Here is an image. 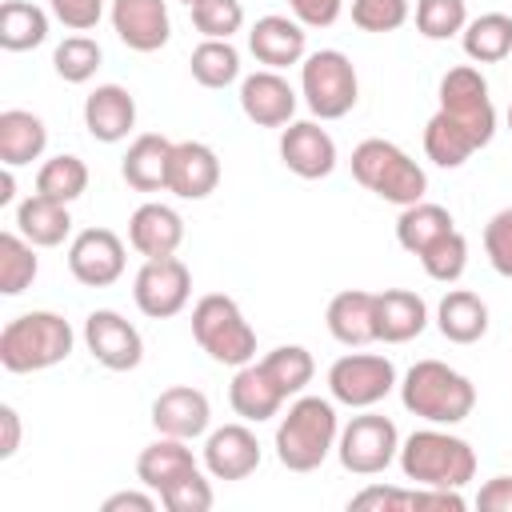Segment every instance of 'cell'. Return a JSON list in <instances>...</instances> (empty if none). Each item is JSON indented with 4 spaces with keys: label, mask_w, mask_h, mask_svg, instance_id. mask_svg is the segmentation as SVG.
Masks as SVG:
<instances>
[{
    "label": "cell",
    "mask_w": 512,
    "mask_h": 512,
    "mask_svg": "<svg viewBox=\"0 0 512 512\" xmlns=\"http://www.w3.org/2000/svg\"><path fill=\"white\" fill-rule=\"evenodd\" d=\"M400 400L412 416L428 424H460L476 408V388L464 372L440 364V360H416L404 372Z\"/></svg>",
    "instance_id": "6da1fadb"
},
{
    "label": "cell",
    "mask_w": 512,
    "mask_h": 512,
    "mask_svg": "<svg viewBox=\"0 0 512 512\" xmlns=\"http://www.w3.org/2000/svg\"><path fill=\"white\" fill-rule=\"evenodd\" d=\"M336 436H340L336 408L320 396H300L288 408V416H280L276 424V460L288 472H312L328 460Z\"/></svg>",
    "instance_id": "7a4b0ae2"
},
{
    "label": "cell",
    "mask_w": 512,
    "mask_h": 512,
    "mask_svg": "<svg viewBox=\"0 0 512 512\" xmlns=\"http://www.w3.org/2000/svg\"><path fill=\"white\" fill-rule=\"evenodd\" d=\"M400 472L420 488H464L476 476V452L452 432L420 428L400 444Z\"/></svg>",
    "instance_id": "3957f363"
},
{
    "label": "cell",
    "mask_w": 512,
    "mask_h": 512,
    "mask_svg": "<svg viewBox=\"0 0 512 512\" xmlns=\"http://www.w3.org/2000/svg\"><path fill=\"white\" fill-rule=\"evenodd\" d=\"M72 324L56 312H24L0 332V364L8 372H44L72 352Z\"/></svg>",
    "instance_id": "277c9868"
},
{
    "label": "cell",
    "mask_w": 512,
    "mask_h": 512,
    "mask_svg": "<svg viewBox=\"0 0 512 512\" xmlns=\"http://www.w3.org/2000/svg\"><path fill=\"white\" fill-rule=\"evenodd\" d=\"M352 176H356L368 192H376L380 200L400 204V208L424 200V192H428L424 168H420L404 148H396L392 140H380V136L360 140V144L352 148Z\"/></svg>",
    "instance_id": "5b68a950"
},
{
    "label": "cell",
    "mask_w": 512,
    "mask_h": 512,
    "mask_svg": "<svg viewBox=\"0 0 512 512\" xmlns=\"http://www.w3.org/2000/svg\"><path fill=\"white\" fill-rule=\"evenodd\" d=\"M192 336L216 364L244 368L256 360V332L232 296H220V292L200 296L192 308Z\"/></svg>",
    "instance_id": "8992f818"
},
{
    "label": "cell",
    "mask_w": 512,
    "mask_h": 512,
    "mask_svg": "<svg viewBox=\"0 0 512 512\" xmlns=\"http://www.w3.org/2000/svg\"><path fill=\"white\" fill-rule=\"evenodd\" d=\"M300 88H304V100L308 108L320 116V120H340L356 108V68L344 52L336 48H320L312 52L304 64H300Z\"/></svg>",
    "instance_id": "52a82bcc"
},
{
    "label": "cell",
    "mask_w": 512,
    "mask_h": 512,
    "mask_svg": "<svg viewBox=\"0 0 512 512\" xmlns=\"http://www.w3.org/2000/svg\"><path fill=\"white\" fill-rule=\"evenodd\" d=\"M336 452L352 476H376L400 456V432L388 416H352L336 440Z\"/></svg>",
    "instance_id": "ba28073f"
},
{
    "label": "cell",
    "mask_w": 512,
    "mask_h": 512,
    "mask_svg": "<svg viewBox=\"0 0 512 512\" xmlns=\"http://www.w3.org/2000/svg\"><path fill=\"white\" fill-rule=\"evenodd\" d=\"M440 112H448L460 128H468L480 140V148L496 136V108H492V96H488V80L472 64H460V68L444 72Z\"/></svg>",
    "instance_id": "9c48e42d"
},
{
    "label": "cell",
    "mask_w": 512,
    "mask_h": 512,
    "mask_svg": "<svg viewBox=\"0 0 512 512\" xmlns=\"http://www.w3.org/2000/svg\"><path fill=\"white\" fill-rule=\"evenodd\" d=\"M392 388H396V368L388 356L376 352H348L328 368V392L348 408H372Z\"/></svg>",
    "instance_id": "30bf717a"
},
{
    "label": "cell",
    "mask_w": 512,
    "mask_h": 512,
    "mask_svg": "<svg viewBox=\"0 0 512 512\" xmlns=\"http://www.w3.org/2000/svg\"><path fill=\"white\" fill-rule=\"evenodd\" d=\"M192 296V272L180 256H156V260H144V268L136 272V284H132V300L144 316L152 320H168L176 316Z\"/></svg>",
    "instance_id": "8fae6325"
},
{
    "label": "cell",
    "mask_w": 512,
    "mask_h": 512,
    "mask_svg": "<svg viewBox=\"0 0 512 512\" xmlns=\"http://www.w3.org/2000/svg\"><path fill=\"white\" fill-rule=\"evenodd\" d=\"M84 344H88V352H92L104 368H112V372H132V368L144 360V340H140V332H136L120 312H112V308L88 312V320H84Z\"/></svg>",
    "instance_id": "7c38bea8"
},
{
    "label": "cell",
    "mask_w": 512,
    "mask_h": 512,
    "mask_svg": "<svg viewBox=\"0 0 512 512\" xmlns=\"http://www.w3.org/2000/svg\"><path fill=\"white\" fill-rule=\"evenodd\" d=\"M68 272L84 288H108L124 276V244L112 228H84L68 248Z\"/></svg>",
    "instance_id": "4fadbf2b"
},
{
    "label": "cell",
    "mask_w": 512,
    "mask_h": 512,
    "mask_svg": "<svg viewBox=\"0 0 512 512\" xmlns=\"http://www.w3.org/2000/svg\"><path fill=\"white\" fill-rule=\"evenodd\" d=\"M280 160L288 172H296L300 180H320L336 168V140L312 124V120H296L280 132Z\"/></svg>",
    "instance_id": "5bb4252c"
},
{
    "label": "cell",
    "mask_w": 512,
    "mask_h": 512,
    "mask_svg": "<svg viewBox=\"0 0 512 512\" xmlns=\"http://www.w3.org/2000/svg\"><path fill=\"white\" fill-rule=\"evenodd\" d=\"M152 424L160 436H176V440H196L208 432L212 424V404L200 388H188V384H176V388H164L152 404Z\"/></svg>",
    "instance_id": "9a60e30c"
},
{
    "label": "cell",
    "mask_w": 512,
    "mask_h": 512,
    "mask_svg": "<svg viewBox=\"0 0 512 512\" xmlns=\"http://www.w3.org/2000/svg\"><path fill=\"white\" fill-rule=\"evenodd\" d=\"M204 468L216 480H244L260 468V440L248 424H224L204 440Z\"/></svg>",
    "instance_id": "2e32d148"
},
{
    "label": "cell",
    "mask_w": 512,
    "mask_h": 512,
    "mask_svg": "<svg viewBox=\"0 0 512 512\" xmlns=\"http://www.w3.org/2000/svg\"><path fill=\"white\" fill-rule=\"evenodd\" d=\"M112 28L132 52H156L172 36L168 0H112Z\"/></svg>",
    "instance_id": "e0dca14e"
},
{
    "label": "cell",
    "mask_w": 512,
    "mask_h": 512,
    "mask_svg": "<svg viewBox=\"0 0 512 512\" xmlns=\"http://www.w3.org/2000/svg\"><path fill=\"white\" fill-rule=\"evenodd\" d=\"M220 184V156L200 144V140H180L172 144L168 160V192L180 200H204Z\"/></svg>",
    "instance_id": "ac0fdd59"
},
{
    "label": "cell",
    "mask_w": 512,
    "mask_h": 512,
    "mask_svg": "<svg viewBox=\"0 0 512 512\" xmlns=\"http://www.w3.org/2000/svg\"><path fill=\"white\" fill-rule=\"evenodd\" d=\"M240 108H244V116L252 124L280 128L296 112V92H292V84L276 68H264V72L244 76V84H240Z\"/></svg>",
    "instance_id": "d6986e66"
},
{
    "label": "cell",
    "mask_w": 512,
    "mask_h": 512,
    "mask_svg": "<svg viewBox=\"0 0 512 512\" xmlns=\"http://www.w3.org/2000/svg\"><path fill=\"white\" fill-rule=\"evenodd\" d=\"M248 48L252 56L264 64V68H288V64H300L304 60V48H308V32L300 20H288V16H260L248 32Z\"/></svg>",
    "instance_id": "ffe728a7"
},
{
    "label": "cell",
    "mask_w": 512,
    "mask_h": 512,
    "mask_svg": "<svg viewBox=\"0 0 512 512\" xmlns=\"http://www.w3.org/2000/svg\"><path fill=\"white\" fill-rule=\"evenodd\" d=\"M132 124H136V100H132L128 88L100 84V88L88 92V100H84V128H88L92 140L116 144V140H124L132 132Z\"/></svg>",
    "instance_id": "44dd1931"
},
{
    "label": "cell",
    "mask_w": 512,
    "mask_h": 512,
    "mask_svg": "<svg viewBox=\"0 0 512 512\" xmlns=\"http://www.w3.org/2000/svg\"><path fill=\"white\" fill-rule=\"evenodd\" d=\"M128 240L140 256L156 260V256H176L180 240H184V220L176 208L168 204H140L128 220Z\"/></svg>",
    "instance_id": "7402d4cb"
},
{
    "label": "cell",
    "mask_w": 512,
    "mask_h": 512,
    "mask_svg": "<svg viewBox=\"0 0 512 512\" xmlns=\"http://www.w3.org/2000/svg\"><path fill=\"white\" fill-rule=\"evenodd\" d=\"M328 332L348 344V348H360V344H372L376 340V292H364V288H348V292H336L328 300Z\"/></svg>",
    "instance_id": "603a6c76"
},
{
    "label": "cell",
    "mask_w": 512,
    "mask_h": 512,
    "mask_svg": "<svg viewBox=\"0 0 512 512\" xmlns=\"http://www.w3.org/2000/svg\"><path fill=\"white\" fill-rule=\"evenodd\" d=\"M428 324V304L408 288H384L376 292V340L404 344L420 336Z\"/></svg>",
    "instance_id": "cb8c5ba5"
},
{
    "label": "cell",
    "mask_w": 512,
    "mask_h": 512,
    "mask_svg": "<svg viewBox=\"0 0 512 512\" xmlns=\"http://www.w3.org/2000/svg\"><path fill=\"white\" fill-rule=\"evenodd\" d=\"M228 400H232V412H236L240 420L260 424V420H272L288 396L272 384V376L264 372V364L252 360V364L236 368V376H232V384H228Z\"/></svg>",
    "instance_id": "d4e9b609"
},
{
    "label": "cell",
    "mask_w": 512,
    "mask_h": 512,
    "mask_svg": "<svg viewBox=\"0 0 512 512\" xmlns=\"http://www.w3.org/2000/svg\"><path fill=\"white\" fill-rule=\"evenodd\" d=\"M168 160H172V140L160 132H144L128 144L120 176L136 192H160V188H168Z\"/></svg>",
    "instance_id": "484cf974"
},
{
    "label": "cell",
    "mask_w": 512,
    "mask_h": 512,
    "mask_svg": "<svg viewBox=\"0 0 512 512\" xmlns=\"http://www.w3.org/2000/svg\"><path fill=\"white\" fill-rule=\"evenodd\" d=\"M196 472V460H192V448L188 440H176V436H160L156 444H148L140 456H136V476L144 488H152L156 496L164 488H172L176 480L192 476Z\"/></svg>",
    "instance_id": "4316f807"
},
{
    "label": "cell",
    "mask_w": 512,
    "mask_h": 512,
    "mask_svg": "<svg viewBox=\"0 0 512 512\" xmlns=\"http://www.w3.org/2000/svg\"><path fill=\"white\" fill-rule=\"evenodd\" d=\"M48 144V128L36 112L24 108H4L0 112V160L4 168H20L32 164Z\"/></svg>",
    "instance_id": "83f0119b"
},
{
    "label": "cell",
    "mask_w": 512,
    "mask_h": 512,
    "mask_svg": "<svg viewBox=\"0 0 512 512\" xmlns=\"http://www.w3.org/2000/svg\"><path fill=\"white\" fill-rule=\"evenodd\" d=\"M16 232L28 240V244H36V248H56V244H64V236L72 232V216H68V204H60V200H48V196H28V200H20V208H16Z\"/></svg>",
    "instance_id": "f1b7e54d"
},
{
    "label": "cell",
    "mask_w": 512,
    "mask_h": 512,
    "mask_svg": "<svg viewBox=\"0 0 512 512\" xmlns=\"http://www.w3.org/2000/svg\"><path fill=\"white\" fill-rule=\"evenodd\" d=\"M436 328H440V336L452 340V344H476V340L488 332V304H484L476 292L456 288V292H448V296L440 300V308H436Z\"/></svg>",
    "instance_id": "f546056e"
},
{
    "label": "cell",
    "mask_w": 512,
    "mask_h": 512,
    "mask_svg": "<svg viewBox=\"0 0 512 512\" xmlns=\"http://www.w3.org/2000/svg\"><path fill=\"white\" fill-rule=\"evenodd\" d=\"M460 44H464V56L476 60V64H496L512 52V16L504 12H484L476 20L464 24L460 32Z\"/></svg>",
    "instance_id": "4dcf8cb0"
},
{
    "label": "cell",
    "mask_w": 512,
    "mask_h": 512,
    "mask_svg": "<svg viewBox=\"0 0 512 512\" xmlns=\"http://www.w3.org/2000/svg\"><path fill=\"white\" fill-rule=\"evenodd\" d=\"M444 232H452V216H448L444 204H432V200L408 204V208L400 212V220H396V240H400V248L412 252V256H420V252H424L432 240H440Z\"/></svg>",
    "instance_id": "1f68e13d"
},
{
    "label": "cell",
    "mask_w": 512,
    "mask_h": 512,
    "mask_svg": "<svg viewBox=\"0 0 512 512\" xmlns=\"http://www.w3.org/2000/svg\"><path fill=\"white\" fill-rule=\"evenodd\" d=\"M424 152L440 168H460L472 152H480V140L468 128H460L448 112H436L428 120V128H424Z\"/></svg>",
    "instance_id": "d6a6232c"
},
{
    "label": "cell",
    "mask_w": 512,
    "mask_h": 512,
    "mask_svg": "<svg viewBox=\"0 0 512 512\" xmlns=\"http://www.w3.org/2000/svg\"><path fill=\"white\" fill-rule=\"evenodd\" d=\"M44 36H48L44 8H36L28 0H4L0 4V48L4 52H28V48L44 44Z\"/></svg>",
    "instance_id": "836d02e7"
},
{
    "label": "cell",
    "mask_w": 512,
    "mask_h": 512,
    "mask_svg": "<svg viewBox=\"0 0 512 512\" xmlns=\"http://www.w3.org/2000/svg\"><path fill=\"white\" fill-rule=\"evenodd\" d=\"M84 188H88V164L80 156L60 152V156L44 160L40 172H36V192L48 196V200L72 204L76 196H84Z\"/></svg>",
    "instance_id": "e575fe53"
},
{
    "label": "cell",
    "mask_w": 512,
    "mask_h": 512,
    "mask_svg": "<svg viewBox=\"0 0 512 512\" xmlns=\"http://www.w3.org/2000/svg\"><path fill=\"white\" fill-rule=\"evenodd\" d=\"M32 248L36 244H28L20 232H0V292L4 296H20L36 280L40 264Z\"/></svg>",
    "instance_id": "d590c367"
},
{
    "label": "cell",
    "mask_w": 512,
    "mask_h": 512,
    "mask_svg": "<svg viewBox=\"0 0 512 512\" xmlns=\"http://www.w3.org/2000/svg\"><path fill=\"white\" fill-rule=\"evenodd\" d=\"M192 80L204 88H228L240 76V52L228 40H204L192 52Z\"/></svg>",
    "instance_id": "8d00e7d4"
},
{
    "label": "cell",
    "mask_w": 512,
    "mask_h": 512,
    "mask_svg": "<svg viewBox=\"0 0 512 512\" xmlns=\"http://www.w3.org/2000/svg\"><path fill=\"white\" fill-rule=\"evenodd\" d=\"M260 364H264V372L272 376V384H276L284 396L304 392V384H312V372H316L312 352L300 348V344H280V348H272Z\"/></svg>",
    "instance_id": "74e56055"
},
{
    "label": "cell",
    "mask_w": 512,
    "mask_h": 512,
    "mask_svg": "<svg viewBox=\"0 0 512 512\" xmlns=\"http://www.w3.org/2000/svg\"><path fill=\"white\" fill-rule=\"evenodd\" d=\"M100 60H104V52H100V44H96L92 36H68V40L56 44V52H52V68H56V76L68 80V84L92 80L96 68H100Z\"/></svg>",
    "instance_id": "f35d334b"
},
{
    "label": "cell",
    "mask_w": 512,
    "mask_h": 512,
    "mask_svg": "<svg viewBox=\"0 0 512 512\" xmlns=\"http://www.w3.org/2000/svg\"><path fill=\"white\" fill-rule=\"evenodd\" d=\"M420 264H424V272H428L432 280L452 284V280H460L464 268H468V240L452 228V232H444L440 240H432V244L420 252Z\"/></svg>",
    "instance_id": "ab89813d"
},
{
    "label": "cell",
    "mask_w": 512,
    "mask_h": 512,
    "mask_svg": "<svg viewBox=\"0 0 512 512\" xmlns=\"http://www.w3.org/2000/svg\"><path fill=\"white\" fill-rule=\"evenodd\" d=\"M468 8L464 0H416V32L428 40H448L464 32Z\"/></svg>",
    "instance_id": "60d3db41"
},
{
    "label": "cell",
    "mask_w": 512,
    "mask_h": 512,
    "mask_svg": "<svg viewBox=\"0 0 512 512\" xmlns=\"http://www.w3.org/2000/svg\"><path fill=\"white\" fill-rule=\"evenodd\" d=\"M192 24L204 40H232L244 28V8L240 0H200L192 4Z\"/></svg>",
    "instance_id": "b9f144b4"
},
{
    "label": "cell",
    "mask_w": 512,
    "mask_h": 512,
    "mask_svg": "<svg viewBox=\"0 0 512 512\" xmlns=\"http://www.w3.org/2000/svg\"><path fill=\"white\" fill-rule=\"evenodd\" d=\"M408 20V0H352V24L364 32H396Z\"/></svg>",
    "instance_id": "7bdbcfd3"
},
{
    "label": "cell",
    "mask_w": 512,
    "mask_h": 512,
    "mask_svg": "<svg viewBox=\"0 0 512 512\" xmlns=\"http://www.w3.org/2000/svg\"><path fill=\"white\" fill-rule=\"evenodd\" d=\"M160 504L168 508V512H208L212 508V484L200 476V468L192 472V476H184V480H176L172 488H164L160 492Z\"/></svg>",
    "instance_id": "ee69618b"
},
{
    "label": "cell",
    "mask_w": 512,
    "mask_h": 512,
    "mask_svg": "<svg viewBox=\"0 0 512 512\" xmlns=\"http://www.w3.org/2000/svg\"><path fill=\"white\" fill-rule=\"evenodd\" d=\"M484 252L488 264L512 280V208H500L488 224H484Z\"/></svg>",
    "instance_id": "f6af8a7d"
},
{
    "label": "cell",
    "mask_w": 512,
    "mask_h": 512,
    "mask_svg": "<svg viewBox=\"0 0 512 512\" xmlns=\"http://www.w3.org/2000/svg\"><path fill=\"white\" fill-rule=\"evenodd\" d=\"M48 4H52L56 20L64 28H72V32H88L104 16V0H48Z\"/></svg>",
    "instance_id": "bcb514c9"
},
{
    "label": "cell",
    "mask_w": 512,
    "mask_h": 512,
    "mask_svg": "<svg viewBox=\"0 0 512 512\" xmlns=\"http://www.w3.org/2000/svg\"><path fill=\"white\" fill-rule=\"evenodd\" d=\"M348 508H356V512H364V508L400 512V508H412V492H400V488H380V484H372V488L356 492V496L348 500Z\"/></svg>",
    "instance_id": "7dc6e473"
},
{
    "label": "cell",
    "mask_w": 512,
    "mask_h": 512,
    "mask_svg": "<svg viewBox=\"0 0 512 512\" xmlns=\"http://www.w3.org/2000/svg\"><path fill=\"white\" fill-rule=\"evenodd\" d=\"M288 8L304 28H328L340 16V0H288Z\"/></svg>",
    "instance_id": "c3c4849f"
},
{
    "label": "cell",
    "mask_w": 512,
    "mask_h": 512,
    "mask_svg": "<svg viewBox=\"0 0 512 512\" xmlns=\"http://www.w3.org/2000/svg\"><path fill=\"white\" fill-rule=\"evenodd\" d=\"M412 508H440V512H464V496L460 488H424V492H412Z\"/></svg>",
    "instance_id": "681fc988"
},
{
    "label": "cell",
    "mask_w": 512,
    "mask_h": 512,
    "mask_svg": "<svg viewBox=\"0 0 512 512\" xmlns=\"http://www.w3.org/2000/svg\"><path fill=\"white\" fill-rule=\"evenodd\" d=\"M476 504H480L484 512H512V476H496V480H488V484L480 488Z\"/></svg>",
    "instance_id": "f907efd6"
},
{
    "label": "cell",
    "mask_w": 512,
    "mask_h": 512,
    "mask_svg": "<svg viewBox=\"0 0 512 512\" xmlns=\"http://www.w3.org/2000/svg\"><path fill=\"white\" fill-rule=\"evenodd\" d=\"M20 448V416L12 404H0V460H12Z\"/></svg>",
    "instance_id": "816d5d0a"
},
{
    "label": "cell",
    "mask_w": 512,
    "mask_h": 512,
    "mask_svg": "<svg viewBox=\"0 0 512 512\" xmlns=\"http://www.w3.org/2000/svg\"><path fill=\"white\" fill-rule=\"evenodd\" d=\"M156 496H144V492H116L104 500V512H120V508H136V512H156Z\"/></svg>",
    "instance_id": "f5cc1de1"
},
{
    "label": "cell",
    "mask_w": 512,
    "mask_h": 512,
    "mask_svg": "<svg viewBox=\"0 0 512 512\" xmlns=\"http://www.w3.org/2000/svg\"><path fill=\"white\" fill-rule=\"evenodd\" d=\"M16 188V180H12V168H4V176H0V204H12V192Z\"/></svg>",
    "instance_id": "db71d44e"
},
{
    "label": "cell",
    "mask_w": 512,
    "mask_h": 512,
    "mask_svg": "<svg viewBox=\"0 0 512 512\" xmlns=\"http://www.w3.org/2000/svg\"><path fill=\"white\" fill-rule=\"evenodd\" d=\"M508 128H512V104H508Z\"/></svg>",
    "instance_id": "11a10c76"
},
{
    "label": "cell",
    "mask_w": 512,
    "mask_h": 512,
    "mask_svg": "<svg viewBox=\"0 0 512 512\" xmlns=\"http://www.w3.org/2000/svg\"><path fill=\"white\" fill-rule=\"evenodd\" d=\"M180 4H188V8H192V4H200V0H180Z\"/></svg>",
    "instance_id": "9f6ffc18"
}]
</instances>
